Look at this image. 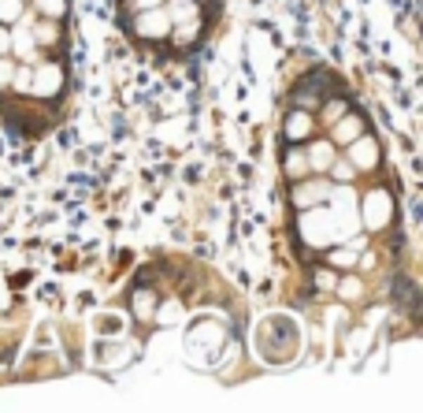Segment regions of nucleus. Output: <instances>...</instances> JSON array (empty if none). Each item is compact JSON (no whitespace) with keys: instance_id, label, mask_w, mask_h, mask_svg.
Listing matches in <instances>:
<instances>
[{"instance_id":"nucleus-1","label":"nucleus","mask_w":423,"mask_h":413,"mask_svg":"<svg viewBox=\"0 0 423 413\" xmlns=\"http://www.w3.org/2000/svg\"><path fill=\"white\" fill-rule=\"evenodd\" d=\"M297 235L308 250H327L341 242V231H338V216L330 205H312V209H301L297 212Z\"/></svg>"},{"instance_id":"nucleus-2","label":"nucleus","mask_w":423,"mask_h":413,"mask_svg":"<svg viewBox=\"0 0 423 413\" xmlns=\"http://www.w3.org/2000/svg\"><path fill=\"white\" fill-rule=\"evenodd\" d=\"M356 216H360V227L364 231H382L393 220V198L390 190H367L360 201H356Z\"/></svg>"},{"instance_id":"nucleus-3","label":"nucleus","mask_w":423,"mask_h":413,"mask_svg":"<svg viewBox=\"0 0 423 413\" xmlns=\"http://www.w3.org/2000/svg\"><path fill=\"white\" fill-rule=\"evenodd\" d=\"M63 86H67V68H63L60 60H48L34 63V75H30V94L41 97V101H52L63 94Z\"/></svg>"},{"instance_id":"nucleus-4","label":"nucleus","mask_w":423,"mask_h":413,"mask_svg":"<svg viewBox=\"0 0 423 413\" xmlns=\"http://www.w3.org/2000/svg\"><path fill=\"white\" fill-rule=\"evenodd\" d=\"M330 179L327 175H305V179H297L294 190H289V201H294V209H312V205H327L330 198Z\"/></svg>"},{"instance_id":"nucleus-5","label":"nucleus","mask_w":423,"mask_h":413,"mask_svg":"<svg viewBox=\"0 0 423 413\" xmlns=\"http://www.w3.org/2000/svg\"><path fill=\"white\" fill-rule=\"evenodd\" d=\"M134 34L141 37V42H167V34H171V19H167L164 4L134 11Z\"/></svg>"},{"instance_id":"nucleus-6","label":"nucleus","mask_w":423,"mask_h":413,"mask_svg":"<svg viewBox=\"0 0 423 413\" xmlns=\"http://www.w3.org/2000/svg\"><path fill=\"white\" fill-rule=\"evenodd\" d=\"M346 157H349V164L356 167V172H375L379 160H382V146H379L375 134L364 131V134H356L346 146Z\"/></svg>"},{"instance_id":"nucleus-7","label":"nucleus","mask_w":423,"mask_h":413,"mask_svg":"<svg viewBox=\"0 0 423 413\" xmlns=\"http://www.w3.org/2000/svg\"><path fill=\"white\" fill-rule=\"evenodd\" d=\"M334 149H338V146H334L330 138H308V141H305V153H308V167H312V175H327L330 160L338 157Z\"/></svg>"},{"instance_id":"nucleus-8","label":"nucleus","mask_w":423,"mask_h":413,"mask_svg":"<svg viewBox=\"0 0 423 413\" xmlns=\"http://www.w3.org/2000/svg\"><path fill=\"white\" fill-rule=\"evenodd\" d=\"M30 34L37 45L45 49H60L63 45V19H45V15H34L30 19Z\"/></svg>"},{"instance_id":"nucleus-9","label":"nucleus","mask_w":423,"mask_h":413,"mask_svg":"<svg viewBox=\"0 0 423 413\" xmlns=\"http://www.w3.org/2000/svg\"><path fill=\"white\" fill-rule=\"evenodd\" d=\"M356 134H364V120L356 112H346V115H338V120L330 123V141L341 146V149H346Z\"/></svg>"},{"instance_id":"nucleus-10","label":"nucleus","mask_w":423,"mask_h":413,"mask_svg":"<svg viewBox=\"0 0 423 413\" xmlns=\"http://www.w3.org/2000/svg\"><path fill=\"white\" fill-rule=\"evenodd\" d=\"M282 131L289 141H308L312 131H315V120H312V112L308 108H294L286 115V123H282Z\"/></svg>"},{"instance_id":"nucleus-11","label":"nucleus","mask_w":423,"mask_h":413,"mask_svg":"<svg viewBox=\"0 0 423 413\" xmlns=\"http://www.w3.org/2000/svg\"><path fill=\"white\" fill-rule=\"evenodd\" d=\"M282 172L294 179H305L312 175V167H308V153H305V141H289V149H286V157H282Z\"/></svg>"},{"instance_id":"nucleus-12","label":"nucleus","mask_w":423,"mask_h":413,"mask_svg":"<svg viewBox=\"0 0 423 413\" xmlns=\"http://www.w3.org/2000/svg\"><path fill=\"white\" fill-rule=\"evenodd\" d=\"M327 265L334 268V272H349V268H356V250L349 246V242H334V246H327Z\"/></svg>"},{"instance_id":"nucleus-13","label":"nucleus","mask_w":423,"mask_h":413,"mask_svg":"<svg viewBox=\"0 0 423 413\" xmlns=\"http://www.w3.org/2000/svg\"><path fill=\"white\" fill-rule=\"evenodd\" d=\"M164 11H167L171 27H175V23H186V19L201 15V4H197V0H164Z\"/></svg>"},{"instance_id":"nucleus-14","label":"nucleus","mask_w":423,"mask_h":413,"mask_svg":"<svg viewBox=\"0 0 423 413\" xmlns=\"http://www.w3.org/2000/svg\"><path fill=\"white\" fill-rule=\"evenodd\" d=\"M201 30H204V23H201V15H197V19H186V23H175L167 37H175L178 45H193L197 37H201Z\"/></svg>"},{"instance_id":"nucleus-15","label":"nucleus","mask_w":423,"mask_h":413,"mask_svg":"<svg viewBox=\"0 0 423 413\" xmlns=\"http://www.w3.org/2000/svg\"><path fill=\"white\" fill-rule=\"evenodd\" d=\"M327 175H330V183H353L360 172L349 164V157H334V160H330V167H327Z\"/></svg>"},{"instance_id":"nucleus-16","label":"nucleus","mask_w":423,"mask_h":413,"mask_svg":"<svg viewBox=\"0 0 423 413\" xmlns=\"http://www.w3.org/2000/svg\"><path fill=\"white\" fill-rule=\"evenodd\" d=\"M37 8L34 15H45V19H63L67 15V0H30Z\"/></svg>"},{"instance_id":"nucleus-17","label":"nucleus","mask_w":423,"mask_h":413,"mask_svg":"<svg viewBox=\"0 0 423 413\" xmlns=\"http://www.w3.org/2000/svg\"><path fill=\"white\" fill-rule=\"evenodd\" d=\"M22 11H26L22 0H0V23H4V27H15L22 19Z\"/></svg>"},{"instance_id":"nucleus-18","label":"nucleus","mask_w":423,"mask_h":413,"mask_svg":"<svg viewBox=\"0 0 423 413\" xmlns=\"http://www.w3.org/2000/svg\"><path fill=\"white\" fill-rule=\"evenodd\" d=\"M130 302H134V313H138V317H152V309H156V294H152V291H145V287H138Z\"/></svg>"},{"instance_id":"nucleus-19","label":"nucleus","mask_w":423,"mask_h":413,"mask_svg":"<svg viewBox=\"0 0 423 413\" xmlns=\"http://www.w3.org/2000/svg\"><path fill=\"white\" fill-rule=\"evenodd\" d=\"M346 112H349V105H346L341 97H323V123H327V127L334 123L338 115H346Z\"/></svg>"},{"instance_id":"nucleus-20","label":"nucleus","mask_w":423,"mask_h":413,"mask_svg":"<svg viewBox=\"0 0 423 413\" xmlns=\"http://www.w3.org/2000/svg\"><path fill=\"white\" fill-rule=\"evenodd\" d=\"M315 287H320V291H334L338 287V272H334V268H320V272H315Z\"/></svg>"},{"instance_id":"nucleus-21","label":"nucleus","mask_w":423,"mask_h":413,"mask_svg":"<svg viewBox=\"0 0 423 413\" xmlns=\"http://www.w3.org/2000/svg\"><path fill=\"white\" fill-rule=\"evenodd\" d=\"M11 71H15V60H11V56H0V89L11 86Z\"/></svg>"},{"instance_id":"nucleus-22","label":"nucleus","mask_w":423,"mask_h":413,"mask_svg":"<svg viewBox=\"0 0 423 413\" xmlns=\"http://www.w3.org/2000/svg\"><path fill=\"white\" fill-rule=\"evenodd\" d=\"M334 291L341 294V298H356V294H360V283H356V279H346V283H341V279H338Z\"/></svg>"},{"instance_id":"nucleus-23","label":"nucleus","mask_w":423,"mask_h":413,"mask_svg":"<svg viewBox=\"0 0 423 413\" xmlns=\"http://www.w3.org/2000/svg\"><path fill=\"white\" fill-rule=\"evenodd\" d=\"M8 53H11V27L0 23V56H8Z\"/></svg>"},{"instance_id":"nucleus-24","label":"nucleus","mask_w":423,"mask_h":413,"mask_svg":"<svg viewBox=\"0 0 423 413\" xmlns=\"http://www.w3.org/2000/svg\"><path fill=\"white\" fill-rule=\"evenodd\" d=\"M156 4H164V0H126V8H130V11H141V8H156Z\"/></svg>"},{"instance_id":"nucleus-25","label":"nucleus","mask_w":423,"mask_h":413,"mask_svg":"<svg viewBox=\"0 0 423 413\" xmlns=\"http://www.w3.org/2000/svg\"><path fill=\"white\" fill-rule=\"evenodd\" d=\"M22 4H30V0H22Z\"/></svg>"},{"instance_id":"nucleus-26","label":"nucleus","mask_w":423,"mask_h":413,"mask_svg":"<svg viewBox=\"0 0 423 413\" xmlns=\"http://www.w3.org/2000/svg\"><path fill=\"white\" fill-rule=\"evenodd\" d=\"M197 4H201V0H197Z\"/></svg>"}]
</instances>
